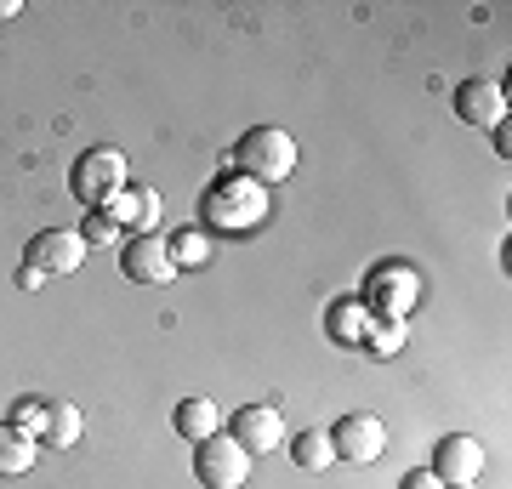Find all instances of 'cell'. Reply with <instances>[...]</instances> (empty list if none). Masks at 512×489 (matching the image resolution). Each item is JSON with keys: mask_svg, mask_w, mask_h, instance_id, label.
Segmentation results:
<instances>
[{"mask_svg": "<svg viewBox=\"0 0 512 489\" xmlns=\"http://www.w3.org/2000/svg\"><path fill=\"white\" fill-rule=\"evenodd\" d=\"M228 438L234 444H245L251 455H268L285 444V421H279L274 404H245V410H234L228 416Z\"/></svg>", "mask_w": 512, "mask_h": 489, "instance_id": "8", "label": "cell"}, {"mask_svg": "<svg viewBox=\"0 0 512 489\" xmlns=\"http://www.w3.org/2000/svg\"><path fill=\"white\" fill-rule=\"evenodd\" d=\"M40 279H46V273H40V268H18V285H23V290H35Z\"/></svg>", "mask_w": 512, "mask_h": 489, "instance_id": "23", "label": "cell"}, {"mask_svg": "<svg viewBox=\"0 0 512 489\" xmlns=\"http://www.w3.org/2000/svg\"><path fill=\"white\" fill-rule=\"evenodd\" d=\"M399 489H444V478H433V472L421 467V472H404V484Z\"/></svg>", "mask_w": 512, "mask_h": 489, "instance_id": "22", "label": "cell"}, {"mask_svg": "<svg viewBox=\"0 0 512 489\" xmlns=\"http://www.w3.org/2000/svg\"><path fill=\"white\" fill-rule=\"evenodd\" d=\"M444 489H473V484H444Z\"/></svg>", "mask_w": 512, "mask_h": 489, "instance_id": "25", "label": "cell"}, {"mask_svg": "<svg viewBox=\"0 0 512 489\" xmlns=\"http://www.w3.org/2000/svg\"><path fill=\"white\" fill-rule=\"evenodd\" d=\"M120 273H126L131 285H171V279H177V262L165 251V239L137 234L126 251H120Z\"/></svg>", "mask_w": 512, "mask_h": 489, "instance_id": "9", "label": "cell"}, {"mask_svg": "<svg viewBox=\"0 0 512 489\" xmlns=\"http://www.w3.org/2000/svg\"><path fill=\"white\" fill-rule=\"evenodd\" d=\"M23 12V0H0V18H18Z\"/></svg>", "mask_w": 512, "mask_h": 489, "instance_id": "24", "label": "cell"}, {"mask_svg": "<svg viewBox=\"0 0 512 489\" xmlns=\"http://www.w3.org/2000/svg\"><path fill=\"white\" fill-rule=\"evenodd\" d=\"M12 427H23V433H35L40 438V427H46V399H18V410H12Z\"/></svg>", "mask_w": 512, "mask_h": 489, "instance_id": "20", "label": "cell"}, {"mask_svg": "<svg viewBox=\"0 0 512 489\" xmlns=\"http://www.w3.org/2000/svg\"><path fill=\"white\" fill-rule=\"evenodd\" d=\"M370 308V319H410L421 302V273L410 262H376L365 273V296H359Z\"/></svg>", "mask_w": 512, "mask_h": 489, "instance_id": "3", "label": "cell"}, {"mask_svg": "<svg viewBox=\"0 0 512 489\" xmlns=\"http://www.w3.org/2000/svg\"><path fill=\"white\" fill-rule=\"evenodd\" d=\"M251 461L256 455L245 450V444H234L228 433L194 444V478H200L205 489H245L251 484Z\"/></svg>", "mask_w": 512, "mask_h": 489, "instance_id": "5", "label": "cell"}, {"mask_svg": "<svg viewBox=\"0 0 512 489\" xmlns=\"http://www.w3.org/2000/svg\"><path fill=\"white\" fill-rule=\"evenodd\" d=\"M285 444H291V461H296L302 472H325L330 461H336V444H330V433H319V427H313V433L285 438Z\"/></svg>", "mask_w": 512, "mask_h": 489, "instance_id": "17", "label": "cell"}, {"mask_svg": "<svg viewBox=\"0 0 512 489\" xmlns=\"http://www.w3.org/2000/svg\"><path fill=\"white\" fill-rule=\"evenodd\" d=\"M126 182H131V171H126V154H120V148H86L69 171L74 200L86 205V211H103Z\"/></svg>", "mask_w": 512, "mask_h": 489, "instance_id": "4", "label": "cell"}, {"mask_svg": "<svg viewBox=\"0 0 512 489\" xmlns=\"http://www.w3.org/2000/svg\"><path fill=\"white\" fill-rule=\"evenodd\" d=\"M268 217H274V194L262 182H251L245 171H222L200 194V222L211 234H251Z\"/></svg>", "mask_w": 512, "mask_h": 489, "instance_id": "1", "label": "cell"}, {"mask_svg": "<svg viewBox=\"0 0 512 489\" xmlns=\"http://www.w3.org/2000/svg\"><path fill=\"white\" fill-rule=\"evenodd\" d=\"M103 217L114 222V228H154V222H160V194H154V188H120V194H114L109 205H103Z\"/></svg>", "mask_w": 512, "mask_h": 489, "instance_id": "13", "label": "cell"}, {"mask_svg": "<svg viewBox=\"0 0 512 489\" xmlns=\"http://www.w3.org/2000/svg\"><path fill=\"white\" fill-rule=\"evenodd\" d=\"M23 262L40 268V273H74L80 262H86V239L74 234V228H46V234L29 239Z\"/></svg>", "mask_w": 512, "mask_h": 489, "instance_id": "10", "label": "cell"}, {"mask_svg": "<svg viewBox=\"0 0 512 489\" xmlns=\"http://www.w3.org/2000/svg\"><path fill=\"white\" fill-rule=\"evenodd\" d=\"M370 325H376V319H370V308L359 302V296H336V302L325 308V336L336 347H365Z\"/></svg>", "mask_w": 512, "mask_h": 489, "instance_id": "12", "label": "cell"}, {"mask_svg": "<svg viewBox=\"0 0 512 489\" xmlns=\"http://www.w3.org/2000/svg\"><path fill=\"white\" fill-rule=\"evenodd\" d=\"M35 461H40V438L12 427V421H0V478H23Z\"/></svg>", "mask_w": 512, "mask_h": 489, "instance_id": "15", "label": "cell"}, {"mask_svg": "<svg viewBox=\"0 0 512 489\" xmlns=\"http://www.w3.org/2000/svg\"><path fill=\"white\" fill-rule=\"evenodd\" d=\"M433 478H444V484H478V472H484V444H478L473 433H450L433 444Z\"/></svg>", "mask_w": 512, "mask_h": 489, "instance_id": "7", "label": "cell"}, {"mask_svg": "<svg viewBox=\"0 0 512 489\" xmlns=\"http://www.w3.org/2000/svg\"><path fill=\"white\" fill-rule=\"evenodd\" d=\"M456 114L478 131H495L501 120H507V91H501V80H461L456 86Z\"/></svg>", "mask_w": 512, "mask_h": 489, "instance_id": "11", "label": "cell"}, {"mask_svg": "<svg viewBox=\"0 0 512 489\" xmlns=\"http://www.w3.org/2000/svg\"><path fill=\"white\" fill-rule=\"evenodd\" d=\"M80 239H86V245H109V239H114V222L103 217V211H97V217H86V228H80Z\"/></svg>", "mask_w": 512, "mask_h": 489, "instance_id": "21", "label": "cell"}, {"mask_svg": "<svg viewBox=\"0 0 512 489\" xmlns=\"http://www.w3.org/2000/svg\"><path fill=\"white\" fill-rule=\"evenodd\" d=\"M80 410H74L69 399H46V427H40V444L46 450H69V444H80Z\"/></svg>", "mask_w": 512, "mask_h": 489, "instance_id": "16", "label": "cell"}, {"mask_svg": "<svg viewBox=\"0 0 512 489\" xmlns=\"http://www.w3.org/2000/svg\"><path fill=\"white\" fill-rule=\"evenodd\" d=\"M171 427H177L188 444H205V438L222 433V404L217 399H183L177 404V416H171Z\"/></svg>", "mask_w": 512, "mask_h": 489, "instance_id": "14", "label": "cell"}, {"mask_svg": "<svg viewBox=\"0 0 512 489\" xmlns=\"http://www.w3.org/2000/svg\"><path fill=\"white\" fill-rule=\"evenodd\" d=\"M234 171H245V177L262 182V188L285 182L296 171V137L279 131V126H251L234 148Z\"/></svg>", "mask_w": 512, "mask_h": 489, "instance_id": "2", "label": "cell"}, {"mask_svg": "<svg viewBox=\"0 0 512 489\" xmlns=\"http://www.w3.org/2000/svg\"><path fill=\"white\" fill-rule=\"evenodd\" d=\"M404 336H410V319H376L365 336V353H376V359H393L404 347Z\"/></svg>", "mask_w": 512, "mask_h": 489, "instance_id": "19", "label": "cell"}, {"mask_svg": "<svg viewBox=\"0 0 512 489\" xmlns=\"http://www.w3.org/2000/svg\"><path fill=\"white\" fill-rule=\"evenodd\" d=\"M330 444H336V461L370 467V461H382V450H387V427H382V416L353 410V416H342L330 427Z\"/></svg>", "mask_w": 512, "mask_h": 489, "instance_id": "6", "label": "cell"}, {"mask_svg": "<svg viewBox=\"0 0 512 489\" xmlns=\"http://www.w3.org/2000/svg\"><path fill=\"white\" fill-rule=\"evenodd\" d=\"M165 251H171L177 268H205L211 262V239H205V228H183L177 239H165Z\"/></svg>", "mask_w": 512, "mask_h": 489, "instance_id": "18", "label": "cell"}]
</instances>
